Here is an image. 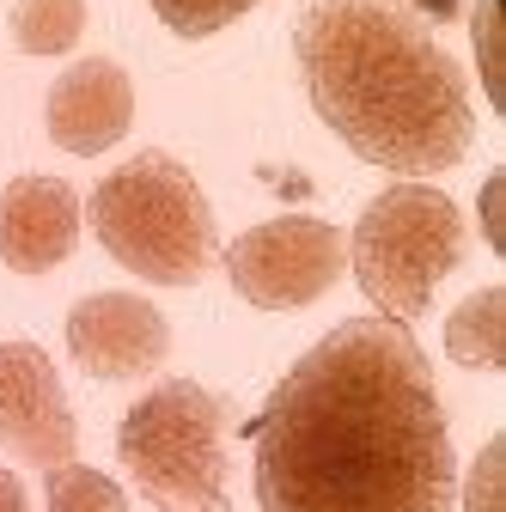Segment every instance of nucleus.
Returning <instances> with one entry per match:
<instances>
[{
	"label": "nucleus",
	"instance_id": "nucleus-1",
	"mask_svg": "<svg viewBox=\"0 0 506 512\" xmlns=\"http://www.w3.org/2000/svg\"><path fill=\"white\" fill-rule=\"evenodd\" d=\"M263 512H452L458 464L409 324L348 317L250 421Z\"/></svg>",
	"mask_w": 506,
	"mask_h": 512
},
{
	"label": "nucleus",
	"instance_id": "nucleus-2",
	"mask_svg": "<svg viewBox=\"0 0 506 512\" xmlns=\"http://www.w3.org/2000/svg\"><path fill=\"white\" fill-rule=\"evenodd\" d=\"M299 80L348 153L397 177H439L476 141L458 61L409 0H299Z\"/></svg>",
	"mask_w": 506,
	"mask_h": 512
},
{
	"label": "nucleus",
	"instance_id": "nucleus-3",
	"mask_svg": "<svg viewBox=\"0 0 506 512\" xmlns=\"http://www.w3.org/2000/svg\"><path fill=\"white\" fill-rule=\"evenodd\" d=\"M86 220L116 263L153 287H196L220 256L214 208L171 153H135L129 165H116L92 189Z\"/></svg>",
	"mask_w": 506,
	"mask_h": 512
},
{
	"label": "nucleus",
	"instance_id": "nucleus-4",
	"mask_svg": "<svg viewBox=\"0 0 506 512\" xmlns=\"http://www.w3.org/2000/svg\"><path fill=\"white\" fill-rule=\"evenodd\" d=\"M116 458L165 512H226V397L196 378H165L122 415Z\"/></svg>",
	"mask_w": 506,
	"mask_h": 512
},
{
	"label": "nucleus",
	"instance_id": "nucleus-5",
	"mask_svg": "<svg viewBox=\"0 0 506 512\" xmlns=\"http://www.w3.org/2000/svg\"><path fill=\"white\" fill-rule=\"evenodd\" d=\"M464 250H470V232H464L458 202L433 183L403 177L366 202V214L348 238V263H354L366 299L378 305V317L415 324L433 287L464 263Z\"/></svg>",
	"mask_w": 506,
	"mask_h": 512
},
{
	"label": "nucleus",
	"instance_id": "nucleus-6",
	"mask_svg": "<svg viewBox=\"0 0 506 512\" xmlns=\"http://www.w3.org/2000/svg\"><path fill=\"white\" fill-rule=\"evenodd\" d=\"M220 263H226V281L238 287V299L263 305V311H299L342 281L348 238L330 220L281 214V220H263L244 238H232Z\"/></svg>",
	"mask_w": 506,
	"mask_h": 512
},
{
	"label": "nucleus",
	"instance_id": "nucleus-7",
	"mask_svg": "<svg viewBox=\"0 0 506 512\" xmlns=\"http://www.w3.org/2000/svg\"><path fill=\"white\" fill-rule=\"evenodd\" d=\"M0 452L31 470L74 464L80 452V421L37 342H0Z\"/></svg>",
	"mask_w": 506,
	"mask_h": 512
},
{
	"label": "nucleus",
	"instance_id": "nucleus-8",
	"mask_svg": "<svg viewBox=\"0 0 506 512\" xmlns=\"http://www.w3.org/2000/svg\"><path fill=\"white\" fill-rule=\"evenodd\" d=\"M68 354L104 384L153 378L171 354V324L141 293H92L68 311Z\"/></svg>",
	"mask_w": 506,
	"mask_h": 512
},
{
	"label": "nucleus",
	"instance_id": "nucleus-9",
	"mask_svg": "<svg viewBox=\"0 0 506 512\" xmlns=\"http://www.w3.org/2000/svg\"><path fill=\"white\" fill-rule=\"evenodd\" d=\"M43 122H49V141L80 153V159L116 147L122 135H129V122H135V80H129V68L110 61V55L74 61V68L49 86Z\"/></svg>",
	"mask_w": 506,
	"mask_h": 512
},
{
	"label": "nucleus",
	"instance_id": "nucleus-10",
	"mask_svg": "<svg viewBox=\"0 0 506 512\" xmlns=\"http://www.w3.org/2000/svg\"><path fill=\"white\" fill-rule=\"evenodd\" d=\"M80 244V196L61 177L25 171L0 189V263L13 275H49Z\"/></svg>",
	"mask_w": 506,
	"mask_h": 512
},
{
	"label": "nucleus",
	"instance_id": "nucleus-11",
	"mask_svg": "<svg viewBox=\"0 0 506 512\" xmlns=\"http://www.w3.org/2000/svg\"><path fill=\"white\" fill-rule=\"evenodd\" d=\"M446 354L470 372L506 366V287H482L446 317Z\"/></svg>",
	"mask_w": 506,
	"mask_h": 512
},
{
	"label": "nucleus",
	"instance_id": "nucleus-12",
	"mask_svg": "<svg viewBox=\"0 0 506 512\" xmlns=\"http://www.w3.org/2000/svg\"><path fill=\"white\" fill-rule=\"evenodd\" d=\"M7 31L25 55H68L86 31V0H19Z\"/></svg>",
	"mask_w": 506,
	"mask_h": 512
},
{
	"label": "nucleus",
	"instance_id": "nucleus-13",
	"mask_svg": "<svg viewBox=\"0 0 506 512\" xmlns=\"http://www.w3.org/2000/svg\"><path fill=\"white\" fill-rule=\"evenodd\" d=\"M43 500H49V512H129V494L92 464L43 470Z\"/></svg>",
	"mask_w": 506,
	"mask_h": 512
},
{
	"label": "nucleus",
	"instance_id": "nucleus-14",
	"mask_svg": "<svg viewBox=\"0 0 506 512\" xmlns=\"http://www.w3.org/2000/svg\"><path fill=\"white\" fill-rule=\"evenodd\" d=\"M257 0H153V13L177 31V37H214L232 19H244Z\"/></svg>",
	"mask_w": 506,
	"mask_h": 512
},
{
	"label": "nucleus",
	"instance_id": "nucleus-15",
	"mask_svg": "<svg viewBox=\"0 0 506 512\" xmlns=\"http://www.w3.org/2000/svg\"><path fill=\"white\" fill-rule=\"evenodd\" d=\"M464 512H506V433H494L470 476H464Z\"/></svg>",
	"mask_w": 506,
	"mask_h": 512
},
{
	"label": "nucleus",
	"instance_id": "nucleus-16",
	"mask_svg": "<svg viewBox=\"0 0 506 512\" xmlns=\"http://www.w3.org/2000/svg\"><path fill=\"white\" fill-rule=\"evenodd\" d=\"M470 37H476L482 92L506 110V74H500V7H494V0H476V7H470Z\"/></svg>",
	"mask_w": 506,
	"mask_h": 512
},
{
	"label": "nucleus",
	"instance_id": "nucleus-17",
	"mask_svg": "<svg viewBox=\"0 0 506 512\" xmlns=\"http://www.w3.org/2000/svg\"><path fill=\"white\" fill-rule=\"evenodd\" d=\"M482 238L494 250H506V171H488V183H482Z\"/></svg>",
	"mask_w": 506,
	"mask_h": 512
},
{
	"label": "nucleus",
	"instance_id": "nucleus-18",
	"mask_svg": "<svg viewBox=\"0 0 506 512\" xmlns=\"http://www.w3.org/2000/svg\"><path fill=\"white\" fill-rule=\"evenodd\" d=\"M409 13H421L427 25H446V19L464 13V0H409Z\"/></svg>",
	"mask_w": 506,
	"mask_h": 512
},
{
	"label": "nucleus",
	"instance_id": "nucleus-19",
	"mask_svg": "<svg viewBox=\"0 0 506 512\" xmlns=\"http://www.w3.org/2000/svg\"><path fill=\"white\" fill-rule=\"evenodd\" d=\"M0 512H31V500H25V482H19L13 470H0Z\"/></svg>",
	"mask_w": 506,
	"mask_h": 512
},
{
	"label": "nucleus",
	"instance_id": "nucleus-20",
	"mask_svg": "<svg viewBox=\"0 0 506 512\" xmlns=\"http://www.w3.org/2000/svg\"><path fill=\"white\" fill-rule=\"evenodd\" d=\"M269 183H281V196H311V177H299V171H263Z\"/></svg>",
	"mask_w": 506,
	"mask_h": 512
}]
</instances>
